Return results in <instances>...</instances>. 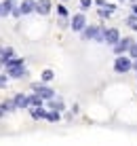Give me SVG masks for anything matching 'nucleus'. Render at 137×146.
I'll return each mask as SVG.
<instances>
[{
  "mask_svg": "<svg viewBox=\"0 0 137 146\" xmlns=\"http://www.w3.org/2000/svg\"><path fill=\"white\" fill-rule=\"evenodd\" d=\"M4 68H7V74H9L11 78H19V76H23V74H25V64H23V59H17V57L9 59V62L4 64Z\"/></svg>",
  "mask_w": 137,
  "mask_h": 146,
  "instance_id": "f257e3e1",
  "label": "nucleus"
},
{
  "mask_svg": "<svg viewBox=\"0 0 137 146\" xmlns=\"http://www.w3.org/2000/svg\"><path fill=\"white\" fill-rule=\"evenodd\" d=\"M131 68H133L131 59H129V57H123V55H120V57L116 59V64H114V70H116V72H129Z\"/></svg>",
  "mask_w": 137,
  "mask_h": 146,
  "instance_id": "f03ea898",
  "label": "nucleus"
},
{
  "mask_svg": "<svg viewBox=\"0 0 137 146\" xmlns=\"http://www.w3.org/2000/svg\"><path fill=\"white\" fill-rule=\"evenodd\" d=\"M131 47H133V40H131V38H120L118 42L114 44V53L116 55H123L124 51H129Z\"/></svg>",
  "mask_w": 137,
  "mask_h": 146,
  "instance_id": "7ed1b4c3",
  "label": "nucleus"
},
{
  "mask_svg": "<svg viewBox=\"0 0 137 146\" xmlns=\"http://www.w3.org/2000/svg\"><path fill=\"white\" fill-rule=\"evenodd\" d=\"M84 28H87V19H84V15H74L72 30H74V32H82Z\"/></svg>",
  "mask_w": 137,
  "mask_h": 146,
  "instance_id": "20e7f679",
  "label": "nucleus"
},
{
  "mask_svg": "<svg viewBox=\"0 0 137 146\" xmlns=\"http://www.w3.org/2000/svg\"><path fill=\"white\" fill-rule=\"evenodd\" d=\"M34 93H38L42 100H53V89H49V87H42V85H34Z\"/></svg>",
  "mask_w": 137,
  "mask_h": 146,
  "instance_id": "39448f33",
  "label": "nucleus"
},
{
  "mask_svg": "<svg viewBox=\"0 0 137 146\" xmlns=\"http://www.w3.org/2000/svg\"><path fill=\"white\" fill-rule=\"evenodd\" d=\"M118 40H120V34H118V30H116V28L105 30V42H108V44H116Z\"/></svg>",
  "mask_w": 137,
  "mask_h": 146,
  "instance_id": "423d86ee",
  "label": "nucleus"
},
{
  "mask_svg": "<svg viewBox=\"0 0 137 146\" xmlns=\"http://www.w3.org/2000/svg\"><path fill=\"white\" fill-rule=\"evenodd\" d=\"M51 11V2L49 0H40V2H36V13L38 15H49Z\"/></svg>",
  "mask_w": 137,
  "mask_h": 146,
  "instance_id": "0eeeda50",
  "label": "nucleus"
},
{
  "mask_svg": "<svg viewBox=\"0 0 137 146\" xmlns=\"http://www.w3.org/2000/svg\"><path fill=\"white\" fill-rule=\"evenodd\" d=\"M15 106H17V108H28L30 106V98H28V95H23V93L15 95Z\"/></svg>",
  "mask_w": 137,
  "mask_h": 146,
  "instance_id": "6e6552de",
  "label": "nucleus"
},
{
  "mask_svg": "<svg viewBox=\"0 0 137 146\" xmlns=\"http://www.w3.org/2000/svg\"><path fill=\"white\" fill-rule=\"evenodd\" d=\"M13 9H15V0H7V2H2V7H0V15H11L13 13Z\"/></svg>",
  "mask_w": 137,
  "mask_h": 146,
  "instance_id": "1a4fd4ad",
  "label": "nucleus"
},
{
  "mask_svg": "<svg viewBox=\"0 0 137 146\" xmlns=\"http://www.w3.org/2000/svg\"><path fill=\"white\" fill-rule=\"evenodd\" d=\"M19 9H21L23 15H30L32 11H36V4H34V0H23V4H21Z\"/></svg>",
  "mask_w": 137,
  "mask_h": 146,
  "instance_id": "9d476101",
  "label": "nucleus"
},
{
  "mask_svg": "<svg viewBox=\"0 0 137 146\" xmlns=\"http://www.w3.org/2000/svg\"><path fill=\"white\" fill-rule=\"evenodd\" d=\"M30 112H32L34 119H47V114H49V112H44V110H42V106H32Z\"/></svg>",
  "mask_w": 137,
  "mask_h": 146,
  "instance_id": "9b49d317",
  "label": "nucleus"
},
{
  "mask_svg": "<svg viewBox=\"0 0 137 146\" xmlns=\"http://www.w3.org/2000/svg\"><path fill=\"white\" fill-rule=\"evenodd\" d=\"M116 11V7H114V4H105V7H101L99 9V15H101V17H112V13Z\"/></svg>",
  "mask_w": 137,
  "mask_h": 146,
  "instance_id": "f8f14e48",
  "label": "nucleus"
},
{
  "mask_svg": "<svg viewBox=\"0 0 137 146\" xmlns=\"http://www.w3.org/2000/svg\"><path fill=\"white\" fill-rule=\"evenodd\" d=\"M30 106H42V98H40L38 93L30 95Z\"/></svg>",
  "mask_w": 137,
  "mask_h": 146,
  "instance_id": "ddd939ff",
  "label": "nucleus"
},
{
  "mask_svg": "<svg viewBox=\"0 0 137 146\" xmlns=\"http://www.w3.org/2000/svg\"><path fill=\"white\" fill-rule=\"evenodd\" d=\"M49 106H51V110H61L63 108V102H61V100H51Z\"/></svg>",
  "mask_w": 137,
  "mask_h": 146,
  "instance_id": "4468645a",
  "label": "nucleus"
},
{
  "mask_svg": "<svg viewBox=\"0 0 137 146\" xmlns=\"http://www.w3.org/2000/svg\"><path fill=\"white\" fill-rule=\"evenodd\" d=\"M2 108L7 110V112H11V110H15L17 106H15V100H7V102H2Z\"/></svg>",
  "mask_w": 137,
  "mask_h": 146,
  "instance_id": "2eb2a0df",
  "label": "nucleus"
},
{
  "mask_svg": "<svg viewBox=\"0 0 137 146\" xmlns=\"http://www.w3.org/2000/svg\"><path fill=\"white\" fill-rule=\"evenodd\" d=\"M47 119L53 121V123H55V121H59V119H61V117H59V110H51V112L47 114Z\"/></svg>",
  "mask_w": 137,
  "mask_h": 146,
  "instance_id": "dca6fc26",
  "label": "nucleus"
},
{
  "mask_svg": "<svg viewBox=\"0 0 137 146\" xmlns=\"http://www.w3.org/2000/svg\"><path fill=\"white\" fill-rule=\"evenodd\" d=\"M53 78V72H51V70H44L42 72V80H51Z\"/></svg>",
  "mask_w": 137,
  "mask_h": 146,
  "instance_id": "f3484780",
  "label": "nucleus"
},
{
  "mask_svg": "<svg viewBox=\"0 0 137 146\" xmlns=\"http://www.w3.org/2000/svg\"><path fill=\"white\" fill-rule=\"evenodd\" d=\"M57 13L61 15V17H68V11H65V7H61V4L57 7Z\"/></svg>",
  "mask_w": 137,
  "mask_h": 146,
  "instance_id": "a211bd4d",
  "label": "nucleus"
},
{
  "mask_svg": "<svg viewBox=\"0 0 137 146\" xmlns=\"http://www.w3.org/2000/svg\"><path fill=\"white\" fill-rule=\"evenodd\" d=\"M129 51H131V57H135V59H137V42H133V47H131Z\"/></svg>",
  "mask_w": 137,
  "mask_h": 146,
  "instance_id": "6ab92c4d",
  "label": "nucleus"
},
{
  "mask_svg": "<svg viewBox=\"0 0 137 146\" xmlns=\"http://www.w3.org/2000/svg\"><path fill=\"white\" fill-rule=\"evenodd\" d=\"M7 78H9V74H0V87L7 85Z\"/></svg>",
  "mask_w": 137,
  "mask_h": 146,
  "instance_id": "aec40b11",
  "label": "nucleus"
},
{
  "mask_svg": "<svg viewBox=\"0 0 137 146\" xmlns=\"http://www.w3.org/2000/svg\"><path fill=\"white\" fill-rule=\"evenodd\" d=\"M80 4H82V9H89L91 7V0H80Z\"/></svg>",
  "mask_w": 137,
  "mask_h": 146,
  "instance_id": "412c9836",
  "label": "nucleus"
},
{
  "mask_svg": "<svg viewBox=\"0 0 137 146\" xmlns=\"http://www.w3.org/2000/svg\"><path fill=\"white\" fill-rule=\"evenodd\" d=\"M95 2H97L99 7H105V0H95Z\"/></svg>",
  "mask_w": 137,
  "mask_h": 146,
  "instance_id": "4be33fe9",
  "label": "nucleus"
},
{
  "mask_svg": "<svg viewBox=\"0 0 137 146\" xmlns=\"http://www.w3.org/2000/svg\"><path fill=\"white\" fill-rule=\"evenodd\" d=\"M133 13H135V15H137V2H135V4H133Z\"/></svg>",
  "mask_w": 137,
  "mask_h": 146,
  "instance_id": "5701e85b",
  "label": "nucleus"
},
{
  "mask_svg": "<svg viewBox=\"0 0 137 146\" xmlns=\"http://www.w3.org/2000/svg\"><path fill=\"white\" fill-rule=\"evenodd\" d=\"M131 2H133V4H135V2H137V0H131Z\"/></svg>",
  "mask_w": 137,
  "mask_h": 146,
  "instance_id": "b1692460",
  "label": "nucleus"
},
{
  "mask_svg": "<svg viewBox=\"0 0 137 146\" xmlns=\"http://www.w3.org/2000/svg\"><path fill=\"white\" fill-rule=\"evenodd\" d=\"M0 53H2V49H0Z\"/></svg>",
  "mask_w": 137,
  "mask_h": 146,
  "instance_id": "393cba45",
  "label": "nucleus"
},
{
  "mask_svg": "<svg viewBox=\"0 0 137 146\" xmlns=\"http://www.w3.org/2000/svg\"><path fill=\"white\" fill-rule=\"evenodd\" d=\"M0 7H2V4H0Z\"/></svg>",
  "mask_w": 137,
  "mask_h": 146,
  "instance_id": "a878e982",
  "label": "nucleus"
},
{
  "mask_svg": "<svg viewBox=\"0 0 137 146\" xmlns=\"http://www.w3.org/2000/svg\"><path fill=\"white\" fill-rule=\"evenodd\" d=\"M120 2H123V0H120Z\"/></svg>",
  "mask_w": 137,
  "mask_h": 146,
  "instance_id": "bb28decb",
  "label": "nucleus"
}]
</instances>
